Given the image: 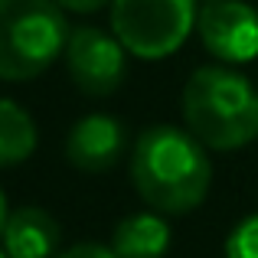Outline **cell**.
Wrapping results in <instances>:
<instances>
[{
    "mask_svg": "<svg viewBox=\"0 0 258 258\" xmlns=\"http://www.w3.org/2000/svg\"><path fill=\"white\" fill-rule=\"evenodd\" d=\"M196 33L219 62H252L258 56V10L242 0H206L196 10Z\"/></svg>",
    "mask_w": 258,
    "mask_h": 258,
    "instance_id": "8992f818",
    "label": "cell"
},
{
    "mask_svg": "<svg viewBox=\"0 0 258 258\" xmlns=\"http://www.w3.org/2000/svg\"><path fill=\"white\" fill-rule=\"evenodd\" d=\"M127 131L111 114H85L69 127L66 160L82 173H105L124 157Z\"/></svg>",
    "mask_w": 258,
    "mask_h": 258,
    "instance_id": "52a82bcc",
    "label": "cell"
},
{
    "mask_svg": "<svg viewBox=\"0 0 258 258\" xmlns=\"http://www.w3.org/2000/svg\"><path fill=\"white\" fill-rule=\"evenodd\" d=\"M36 124L10 98H0V167H17L36 151Z\"/></svg>",
    "mask_w": 258,
    "mask_h": 258,
    "instance_id": "30bf717a",
    "label": "cell"
},
{
    "mask_svg": "<svg viewBox=\"0 0 258 258\" xmlns=\"http://www.w3.org/2000/svg\"><path fill=\"white\" fill-rule=\"evenodd\" d=\"M131 183L154 213L183 216L206 200L213 164L189 131L157 124L141 131L131 147Z\"/></svg>",
    "mask_w": 258,
    "mask_h": 258,
    "instance_id": "6da1fadb",
    "label": "cell"
},
{
    "mask_svg": "<svg viewBox=\"0 0 258 258\" xmlns=\"http://www.w3.org/2000/svg\"><path fill=\"white\" fill-rule=\"evenodd\" d=\"M170 242V226L157 213H134L114 226L111 252L118 258H164Z\"/></svg>",
    "mask_w": 258,
    "mask_h": 258,
    "instance_id": "9c48e42d",
    "label": "cell"
},
{
    "mask_svg": "<svg viewBox=\"0 0 258 258\" xmlns=\"http://www.w3.org/2000/svg\"><path fill=\"white\" fill-rule=\"evenodd\" d=\"M66 66H69V79L88 98H105L114 95L124 82V46L118 36H108L98 26H79L69 30L66 39Z\"/></svg>",
    "mask_w": 258,
    "mask_h": 258,
    "instance_id": "5b68a950",
    "label": "cell"
},
{
    "mask_svg": "<svg viewBox=\"0 0 258 258\" xmlns=\"http://www.w3.org/2000/svg\"><path fill=\"white\" fill-rule=\"evenodd\" d=\"M111 30L138 59H167L196 30V0H111Z\"/></svg>",
    "mask_w": 258,
    "mask_h": 258,
    "instance_id": "277c9868",
    "label": "cell"
},
{
    "mask_svg": "<svg viewBox=\"0 0 258 258\" xmlns=\"http://www.w3.org/2000/svg\"><path fill=\"white\" fill-rule=\"evenodd\" d=\"M0 239L10 258H52L59 248V222L39 206H20L7 216Z\"/></svg>",
    "mask_w": 258,
    "mask_h": 258,
    "instance_id": "ba28073f",
    "label": "cell"
},
{
    "mask_svg": "<svg viewBox=\"0 0 258 258\" xmlns=\"http://www.w3.org/2000/svg\"><path fill=\"white\" fill-rule=\"evenodd\" d=\"M226 258H258V213L245 216L226 239Z\"/></svg>",
    "mask_w": 258,
    "mask_h": 258,
    "instance_id": "8fae6325",
    "label": "cell"
},
{
    "mask_svg": "<svg viewBox=\"0 0 258 258\" xmlns=\"http://www.w3.org/2000/svg\"><path fill=\"white\" fill-rule=\"evenodd\" d=\"M56 258H118L111 252V245H98V242H79V245L59 252Z\"/></svg>",
    "mask_w": 258,
    "mask_h": 258,
    "instance_id": "7c38bea8",
    "label": "cell"
},
{
    "mask_svg": "<svg viewBox=\"0 0 258 258\" xmlns=\"http://www.w3.org/2000/svg\"><path fill=\"white\" fill-rule=\"evenodd\" d=\"M69 23L56 0H0V79L26 82L66 49Z\"/></svg>",
    "mask_w": 258,
    "mask_h": 258,
    "instance_id": "3957f363",
    "label": "cell"
},
{
    "mask_svg": "<svg viewBox=\"0 0 258 258\" xmlns=\"http://www.w3.org/2000/svg\"><path fill=\"white\" fill-rule=\"evenodd\" d=\"M186 127L209 151H239L258 138V92L226 66H203L183 88Z\"/></svg>",
    "mask_w": 258,
    "mask_h": 258,
    "instance_id": "7a4b0ae2",
    "label": "cell"
},
{
    "mask_svg": "<svg viewBox=\"0 0 258 258\" xmlns=\"http://www.w3.org/2000/svg\"><path fill=\"white\" fill-rule=\"evenodd\" d=\"M62 10H72V13H95L101 10L105 4H111V0H56Z\"/></svg>",
    "mask_w": 258,
    "mask_h": 258,
    "instance_id": "4fadbf2b",
    "label": "cell"
},
{
    "mask_svg": "<svg viewBox=\"0 0 258 258\" xmlns=\"http://www.w3.org/2000/svg\"><path fill=\"white\" fill-rule=\"evenodd\" d=\"M0 258H10V255H7V252H0Z\"/></svg>",
    "mask_w": 258,
    "mask_h": 258,
    "instance_id": "9a60e30c",
    "label": "cell"
},
{
    "mask_svg": "<svg viewBox=\"0 0 258 258\" xmlns=\"http://www.w3.org/2000/svg\"><path fill=\"white\" fill-rule=\"evenodd\" d=\"M7 196H4V189H0V232H4V226H7Z\"/></svg>",
    "mask_w": 258,
    "mask_h": 258,
    "instance_id": "5bb4252c",
    "label": "cell"
}]
</instances>
